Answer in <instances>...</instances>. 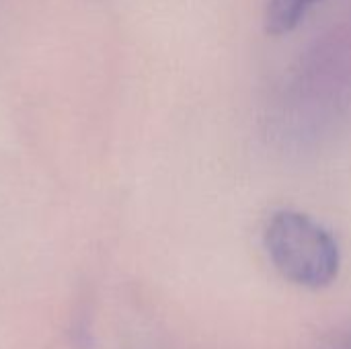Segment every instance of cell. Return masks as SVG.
I'll return each instance as SVG.
<instances>
[{"mask_svg":"<svg viewBox=\"0 0 351 349\" xmlns=\"http://www.w3.org/2000/svg\"><path fill=\"white\" fill-rule=\"evenodd\" d=\"M263 243L274 267L294 286L321 290L341 269L337 239L321 222L298 210H280L267 220Z\"/></svg>","mask_w":351,"mask_h":349,"instance_id":"cell-1","label":"cell"},{"mask_svg":"<svg viewBox=\"0 0 351 349\" xmlns=\"http://www.w3.org/2000/svg\"><path fill=\"white\" fill-rule=\"evenodd\" d=\"M325 349H351V331L337 333L335 337H331Z\"/></svg>","mask_w":351,"mask_h":349,"instance_id":"cell-3","label":"cell"},{"mask_svg":"<svg viewBox=\"0 0 351 349\" xmlns=\"http://www.w3.org/2000/svg\"><path fill=\"white\" fill-rule=\"evenodd\" d=\"M319 0H269L265 27L271 35H284L300 25Z\"/></svg>","mask_w":351,"mask_h":349,"instance_id":"cell-2","label":"cell"}]
</instances>
